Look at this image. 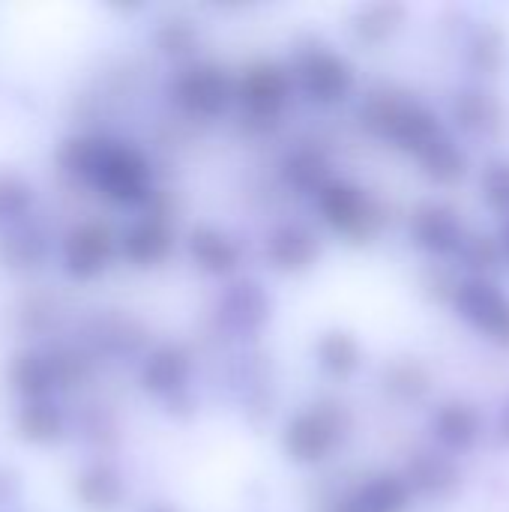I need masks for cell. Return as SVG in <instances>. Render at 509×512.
<instances>
[{
	"mask_svg": "<svg viewBox=\"0 0 509 512\" xmlns=\"http://www.w3.org/2000/svg\"><path fill=\"white\" fill-rule=\"evenodd\" d=\"M45 252H48L45 234L36 225H30L27 219L3 228V234H0V264L15 273L36 270L45 261Z\"/></svg>",
	"mask_w": 509,
	"mask_h": 512,
	"instance_id": "26",
	"label": "cell"
},
{
	"mask_svg": "<svg viewBox=\"0 0 509 512\" xmlns=\"http://www.w3.org/2000/svg\"><path fill=\"white\" fill-rule=\"evenodd\" d=\"M186 252L204 276H231L243 264V246L222 228L198 222L186 234Z\"/></svg>",
	"mask_w": 509,
	"mask_h": 512,
	"instance_id": "18",
	"label": "cell"
},
{
	"mask_svg": "<svg viewBox=\"0 0 509 512\" xmlns=\"http://www.w3.org/2000/svg\"><path fill=\"white\" fill-rule=\"evenodd\" d=\"M189 375H192L189 351L177 342H165V345H156L144 357V363L138 369V384L144 393L171 402V399L189 393Z\"/></svg>",
	"mask_w": 509,
	"mask_h": 512,
	"instance_id": "15",
	"label": "cell"
},
{
	"mask_svg": "<svg viewBox=\"0 0 509 512\" xmlns=\"http://www.w3.org/2000/svg\"><path fill=\"white\" fill-rule=\"evenodd\" d=\"M273 315V300L255 279H237L225 288L219 300V318L222 324L237 336L258 333Z\"/></svg>",
	"mask_w": 509,
	"mask_h": 512,
	"instance_id": "17",
	"label": "cell"
},
{
	"mask_svg": "<svg viewBox=\"0 0 509 512\" xmlns=\"http://www.w3.org/2000/svg\"><path fill=\"white\" fill-rule=\"evenodd\" d=\"M153 45L159 54L171 57V60H183L189 63L192 54L198 51V42H201V33H198V24L183 15V12H171V15H162L150 33Z\"/></svg>",
	"mask_w": 509,
	"mask_h": 512,
	"instance_id": "30",
	"label": "cell"
},
{
	"mask_svg": "<svg viewBox=\"0 0 509 512\" xmlns=\"http://www.w3.org/2000/svg\"><path fill=\"white\" fill-rule=\"evenodd\" d=\"M141 512H180L174 504H165V501H156V504H150V507H144Z\"/></svg>",
	"mask_w": 509,
	"mask_h": 512,
	"instance_id": "38",
	"label": "cell"
},
{
	"mask_svg": "<svg viewBox=\"0 0 509 512\" xmlns=\"http://www.w3.org/2000/svg\"><path fill=\"white\" fill-rule=\"evenodd\" d=\"M87 186H93L105 201L120 207H144L156 192L153 165L147 153L129 141H114V138L108 141Z\"/></svg>",
	"mask_w": 509,
	"mask_h": 512,
	"instance_id": "6",
	"label": "cell"
},
{
	"mask_svg": "<svg viewBox=\"0 0 509 512\" xmlns=\"http://www.w3.org/2000/svg\"><path fill=\"white\" fill-rule=\"evenodd\" d=\"M324 255L321 234L300 219L279 222L264 240V261L279 276H303L309 273Z\"/></svg>",
	"mask_w": 509,
	"mask_h": 512,
	"instance_id": "10",
	"label": "cell"
},
{
	"mask_svg": "<svg viewBox=\"0 0 509 512\" xmlns=\"http://www.w3.org/2000/svg\"><path fill=\"white\" fill-rule=\"evenodd\" d=\"M351 498L363 512H408L414 492L402 471H375L351 489Z\"/></svg>",
	"mask_w": 509,
	"mask_h": 512,
	"instance_id": "23",
	"label": "cell"
},
{
	"mask_svg": "<svg viewBox=\"0 0 509 512\" xmlns=\"http://www.w3.org/2000/svg\"><path fill=\"white\" fill-rule=\"evenodd\" d=\"M381 387L393 402L414 405L432 393V372L417 357H402V360H393L390 366H384Z\"/></svg>",
	"mask_w": 509,
	"mask_h": 512,
	"instance_id": "28",
	"label": "cell"
},
{
	"mask_svg": "<svg viewBox=\"0 0 509 512\" xmlns=\"http://www.w3.org/2000/svg\"><path fill=\"white\" fill-rule=\"evenodd\" d=\"M480 201L489 213L509 219V159H489L480 171Z\"/></svg>",
	"mask_w": 509,
	"mask_h": 512,
	"instance_id": "33",
	"label": "cell"
},
{
	"mask_svg": "<svg viewBox=\"0 0 509 512\" xmlns=\"http://www.w3.org/2000/svg\"><path fill=\"white\" fill-rule=\"evenodd\" d=\"M462 279H465V276H459V267L444 264V261H432V264H426V267L420 270V291H423L432 303L453 306Z\"/></svg>",
	"mask_w": 509,
	"mask_h": 512,
	"instance_id": "35",
	"label": "cell"
},
{
	"mask_svg": "<svg viewBox=\"0 0 509 512\" xmlns=\"http://www.w3.org/2000/svg\"><path fill=\"white\" fill-rule=\"evenodd\" d=\"M294 87L318 108L342 105L357 90L354 63L321 39H306L297 45L291 60Z\"/></svg>",
	"mask_w": 509,
	"mask_h": 512,
	"instance_id": "4",
	"label": "cell"
},
{
	"mask_svg": "<svg viewBox=\"0 0 509 512\" xmlns=\"http://www.w3.org/2000/svg\"><path fill=\"white\" fill-rule=\"evenodd\" d=\"M315 207L321 222L351 246H369L387 228L384 204L360 183L348 177H333L318 195Z\"/></svg>",
	"mask_w": 509,
	"mask_h": 512,
	"instance_id": "3",
	"label": "cell"
},
{
	"mask_svg": "<svg viewBox=\"0 0 509 512\" xmlns=\"http://www.w3.org/2000/svg\"><path fill=\"white\" fill-rule=\"evenodd\" d=\"M357 123L372 138L390 141L396 150L414 159L447 135V126L438 111L396 84L372 87L357 108Z\"/></svg>",
	"mask_w": 509,
	"mask_h": 512,
	"instance_id": "1",
	"label": "cell"
},
{
	"mask_svg": "<svg viewBox=\"0 0 509 512\" xmlns=\"http://www.w3.org/2000/svg\"><path fill=\"white\" fill-rule=\"evenodd\" d=\"M495 444L501 450H509V399H504L501 414H498V423H495Z\"/></svg>",
	"mask_w": 509,
	"mask_h": 512,
	"instance_id": "36",
	"label": "cell"
},
{
	"mask_svg": "<svg viewBox=\"0 0 509 512\" xmlns=\"http://www.w3.org/2000/svg\"><path fill=\"white\" fill-rule=\"evenodd\" d=\"M168 93L186 117L219 120L237 102V75L219 60H189L174 72Z\"/></svg>",
	"mask_w": 509,
	"mask_h": 512,
	"instance_id": "5",
	"label": "cell"
},
{
	"mask_svg": "<svg viewBox=\"0 0 509 512\" xmlns=\"http://www.w3.org/2000/svg\"><path fill=\"white\" fill-rule=\"evenodd\" d=\"M294 75L291 66L279 60H252L237 75V105L252 126H273L285 114L291 93H294Z\"/></svg>",
	"mask_w": 509,
	"mask_h": 512,
	"instance_id": "7",
	"label": "cell"
},
{
	"mask_svg": "<svg viewBox=\"0 0 509 512\" xmlns=\"http://www.w3.org/2000/svg\"><path fill=\"white\" fill-rule=\"evenodd\" d=\"M9 384L18 396H24V402H39L48 399L57 390V372H54V360L51 351H18L9 360Z\"/></svg>",
	"mask_w": 509,
	"mask_h": 512,
	"instance_id": "22",
	"label": "cell"
},
{
	"mask_svg": "<svg viewBox=\"0 0 509 512\" xmlns=\"http://www.w3.org/2000/svg\"><path fill=\"white\" fill-rule=\"evenodd\" d=\"M174 246H177L174 219L156 216V213H141L120 234V255L138 270H153V267L165 264L171 258Z\"/></svg>",
	"mask_w": 509,
	"mask_h": 512,
	"instance_id": "12",
	"label": "cell"
},
{
	"mask_svg": "<svg viewBox=\"0 0 509 512\" xmlns=\"http://www.w3.org/2000/svg\"><path fill=\"white\" fill-rule=\"evenodd\" d=\"M120 249V237L102 219L78 222L63 240V267L72 279H96L108 270L114 252Z\"/></svg>",
	"mask_w": 509,
	"mask_h": 512,
	"instance_id": "11",
	"label": "cell"
},
{
	"mask_svg": "<svg viewBox=\"0 0 509 512\" xmlns=\"http://www.w3.org/2000/svg\"><path fill=\"white\" fill-rule=\"evenodd\" d=\"M429 432L444 453H471L483 438V414L468 399H447L432 411Z\"/></svg>",
	"mask_w": 509,
	"mask_h": 512,
	"instance_id": "16",
	"label": "cell"
},
{
	"mask_svg": "<svg viewBox=\"0 0 509 512\" xmlns=\"http://www.w3.org/2000/svg\"><path fill=\"white\" fill-rule=\"evenodd\" d=\"M459 318H465L492 345L509 351V294L486 276H465L453 300Z\"/></svg>",
	"mask_w": 509,
	"mask_h": 512,
	"instance_id": "9",
	"label": "cell"
},
{
	"mask_svg": "<svg viewBox=\"0 0 509 512\" xmlns=\"http://www.w3.org/2000/svg\"><path fill=\"white\" fill-rule=\"evenodd\" d=\"M75 498L87 512H114L126 498V483L111 462H90L75 474Z\"/></svg>",
	"mask_w": 509,
	"mask_h": 512,
	"instance_id": "20",
	"label": "cell"
},
{
	"mask_svg": "<svg viewBox=\"0 0 509 512\" xmlns=\"http://www.w3.org/2000/svg\"><path fill=\"white\" fill-rule=\"evenodd\" d=\"M414 498L426 501H450L462 489V468L444 450H414L402 468Z\"/></svg>",
	"mask_w": 509,
	"mask_h": 512,
	"instance_id": "14",
	"label": "cell"
},
{
	"mask_svg": "<svg viewBox=\"0 0 509 512\" xmlns=\"http://www.w3.org/2000/svg\"><path fill=\"white\" fill-rule=\"evenodd\" d=\"M498 237H501V243H504V252H507V258H509V219L504 222V228H501V234H498Z\"/></svg>",
	"mask_w": 509,
	"mask_h": 512,
	"instance_id": "39",
	"label": "cell"
},
{
	"mask_svg": "<svg viewBox=\"0 0 509 512\" xmlns=\"http://www.w3.org/2000/svg\"><path fill=\"white\" fill-rule=\"evenodd\" d=\"M315 363L330 381H351L363 366V345L345 327H330L315 342Z\"/></svg>",
	"mask_w": 509,
	"mask_h": 512,
	"instance_id": "21",
	"label": "cell"
},
{
	"mask_svg": "<svg viewBox=\"0 0 509 512\" xmlns=\"http://www.w3.org/2000/svg\"><path fill=\"white\" fill-rule=\"evenodd\" d=\"M354 429V414L339 399H318L294 411L279 435L282 456L297 468H318L342 450Z\"/></svg>",
	"mask_w": 509,
	"mask_h": 512,
	"instance_id": "2",
	"label": "cell"
},
{
	"mask_svg": "<svg viewBox=\"0 0 509 512\" xmlns=\"http://www.w3.org/2000/svg\"><path fill=\"white\" fill-rule=\"evenodd\" d=\"M324 512H363V510L357 507V501H354V498H351V492H348V495H339L336 501H330Z\"/></svg>",
	"mask_w": 509,
	"mask_h": 512,
	"instance_id": "37",
	"label": "cell"
},
{
	"mask_svg": "<svg viewBox=\"0 0 509 512\" xmlns=\"http://www.w3.org/2000/svg\"><path fill=\"white\" fill-rule=\"evenodd\" d=\"M279 174L282 180L300 192V195H318L330 180H333V168H330V159L321 147L315 144H300L294 150H288L279 162Z\"/></svg>",
	"mask_w": 509,
	"mask_h": 512,
	"instance_id": "24",
	"label": "cell"
},
{
	"mask_svg": "<svg viewBox=\"0 0 509 512\" xmlns=\"http://www.w3.org/2000/svg\"><path fill=\"white\" fill-rule=\"evenodd\" d=\"M417 165H420V174L429 183L450 189V186H459L468 177L471 159H468V150L447 132L444 138H438L432 147H426L417 156Z\"/></svg>",
	"mask_w": 509,
	"mask_h": 512,
	"instance_id": "25",
	"label": "cell"
},
{
	"mask_svg": "<svg viewBox=\"0 0 509 512\" xmlns=\"http://www.w3.org/2000/svg\"><path fill=\"white\" fill-rule=\"evenodd\" d=\"M468 228L462 222V213L438 198L417 201L408 216V240L414 249L429 255L432 261H456L459 249L468 240Z\"/></svg>",
	"mask_w": 509,
	"mask_h": 512,
	"instance_id": "8",
	"label": "cell"
},
{
	"mask_svg": "<svg viewBox=\"0 0 509 512\" xmlns=\"http://www.w3.org/2000/svg\"><path fill=\"white\" fill-rule=\"evenodd\" d=\"M450 117L456 129L471 138H498L507 126V105L489 84H468L456 90L450 102Z\"/></svg>",
	"mask_w": 509,
	"mask_h": 512,
	"instance_id": "13",
	"label": "cell"
},
{
	"mask_svg": "<svg viewBox=\"0 0 509 512\" xmlns=\"http://www.w3.org/2000/svg\"><path fill=\"white\" fill-rule=\"evenodd\" d=\"M504 261H507V252H504L501 237L495 234H468L465 246L456 255V267L465 270V276H486V279H495Z\"/></svg>",
	"mask_w": 509,
	"mask_h": 512,
	"instance_id": "32",
	"label": "cell"
},
{
	"mask_svg": "<svg viewBox=\"0 0 509 512\" xmlns=\"http://www.w3.org/2000/svg\"><path fill=\"white\" fill-rule=\"evenodd\" d=\"M15 432L27 444H51L63 435V414L51 399L24 402L15 414Z\"/></svg>",
	"mask_w": 509,
	"mask_h": 512,
	"instance_id": "31",
	"label": "cell"
},
{
	"mask_svg": "<svg viewBox=\"0 0 509 512\" xmlns=\"http://www.w3.org/2000/svg\"><path fill=\"white\" fill-rule=\"evenodd\" d=\"M468 69L480 78H495L501 75V69L509 60V39L501 24L486 21L474 30V36L468 39Z\"/></svg>",
	"mask_w": 509,
	"mask_h": 512,
	"instance_id": "29",
	"label": "cell"
},
{
	"mask_svg": "<svg viewBox=\"0 0 509 512\" xmlns=\"http://www.w3.org/2000/svg\"><path fill=\"white\" fill-rule=\"evenodd\" d=\"M408 21V6L396 0H381V3H363L351 12L348 18V33L360 45H384L390 42Z\"/></svg>",
	"mask_w": 509,
	"mask_h": 512,
	"instance_id": "19",
	"label": "cell"
},
{
	"mask_svg": "<svg viewBox=\"0 0 509 512\" xmlns=\"http://www.w3.org/2000/svg\"><path fill=\"white\" fill-rule=\"evenodd\" d=\"M30 204L33 186L15 171H0V228L21 222L30 213Z\"/></svg>",
	"mask_w": 509,
	"mask_h": 512,
	"instance_id": "34",
	"label": "cell"
},
{
	"mask_svg": "<svg viewBox=\"0 0 509 512\" xmlns=\"http://www.w3.org/2000/svg\"><path fill=\"white\" fill-rule=\"evenodd\" d=\"M108 135H99V132H78V135H69L60 141L57 153H54V162L57 168L72 177V180H81V183H90L105 147H108Z\"/></svg>",
	"mask_w": 509,
	"mask_h": 512,
	"instance_id": "27",
	"label": "cell"
}]
</instances>
